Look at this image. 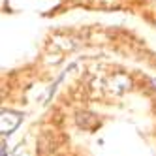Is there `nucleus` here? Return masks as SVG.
Wrapping results in <instances>:
<instances>
[{"mask_svg": "<svg viewBox=\"0 0 156 156\" xmlns=\"http://www.w3.org/2000/svg\"><path fill=\"white\" fill-rule=\"evenodd\" d=\"M154 83H156V79H154Z\"/></svg>", "mask_w": 156, "mask_h": 156, "instance_id": "obj_3", "label": "nucleus"}, {"mask_svg": "<svg viewBox=\"0 0 156 156\" xmlns=\"http://www.w3.org/2000/svg\"><path fill=\"white\" fill-rule=\"evenodd\" d=\"M2 156H6V145L2 143Z\"/></svg>", "mask_w": 156, "mask_h": 156, "instance_id": "obj_2", "label": "nucleus"}, {"mask_svg": "<svg viewBox=\"0 0 156 156\" xmlns=\"http://www.w3.org/2000/svg\"><path fill=\"white\" fill-rule=\"evenodd\" d=\"M19 124H21V115L19 113L2 111V117H0V130H2V133H12Z\"/></svg>", "mask_w": 156, "mask_h": 156, "instance_id": "obj_1", "label": "nucleus"}]
</instances>
